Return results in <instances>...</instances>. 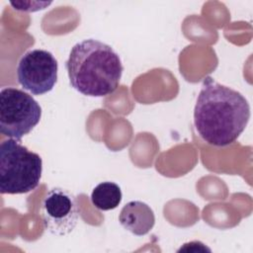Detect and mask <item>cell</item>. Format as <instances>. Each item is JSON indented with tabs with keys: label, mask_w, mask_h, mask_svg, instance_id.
<instances>
[{
	"label": "cell",
	"mask_w": 253,
	"mask_h": 253,
	"mask_svg": "<svg viewBox=\"0 0 253 253\" xmlns=\"http://www.w3.org/2000/svg\"><path fill=\"white\" fill-rule=\"evenodd\" d=\"M250 119V106L238 91L206 77L194 109V125L200 137L213 146L233 143Z\"/></svg>",
	"instance_id": "cell-1"
},
{
	"label": "cell",
	"mask_w": 253,
	"mask_h": 253,
	"mask_svg": "<svg viewBox=\"0 0 253 253\" xmlns=\"http://www.w3.org/2000/svg\"><path fill=\"white\" fill-rule=\"evenodd\" d=\"M119 221L127 231L136 236H142L153 228L155 215L147 204L140 201H131L123 207Z\"/></svg>",
	"instance_id": "cell-7"
},
{
	"label": "cell",
	"mask_w": 253,
	"mask_h": 253,
	"mask_svg": "<svg viewBox=\"0 0 253 253\" xmlns=\"http://www.w3.org/2000/svg\"><path fill=\"white\" fill-rule=\"evenodd\" d=\"M122 198L123 194L120 186L110 181L98 184L91 193V202L100 211L116 209L121 204Z\"/></svg>",
	"instance_id": "cell-8"
},
{
	"label": "cell",
	"mask_w": 253,
	"mask_h": 253,
	"mask_svg": "<svg viewBox=\"0 0 253 253\" xmlns=\"http://www.w3.org/2000/svg\"><path fill=\"white\" fill-rule=\"evenodd\" d=\"M41 118L42 108L32 95L14 87L0 91V132L3 135L21 140Z\"/></svg>",
	"instance_id": "cell-4"
},
{
	"label": "cell",
	"mask_w": 253,
	"mask_h": 253,
	"mask_svg": "<svg viewBox=\"0 0 253 253\" xmlns=\"http://www.w3.org/2000/svg\"><path fill=\"white\" fill-rule=\"evenodd\" d=\"M42 172V157L8 138L0 144V192L1 194H25L35 190Z\"/></svg>",
	"instance_id": "cell-3"
},
{
	"label": "cell",
	"mask_w": 253,
	"mask_h": 253,
	"mask_svg": "<svg viewBox=\"0 0 253 253\" xmlns=\"http://www.w3.org/2000/svg\"><path fill=\"white\" fill-rule=\"evenodd\" d=\"M65 67L71 87L90 97L114 93L124 71L122 60L113 47L94 39L74 44Z\"/></svg>",
	"instance_id": "cell-2"
},
{
	"label": "cell",
	"mask_w": 253,
	"mask_h": 253,
	"mask_svg": "<svg viewBox=\"0 0 253 253\" xmlns=\"http://www.w3.org/2000/svg\"><path fill=\"white\" fill-rule=\"evenodd\" d=\"M80 211L75 196L62 188L50 189L42 203L44 228L56 236L69 234L76 226Z\"/></svg>",
	"instance_id": "cell-6"
},
{
	"label": "cell",
	"mask_w": 253,
	"mask_h": 253,
	"mask_svg": "<svg viewBox=\"0 0 253 253\" xmlns=\"http://www.w3.org/2000/svg\"><path fill=\"white\" fill-rule=\"evenodd\" d=\"M57 60L50 51L31 49L19 60L18 82L33 95H43L53 89L57 81Z\"/></svg>",
	"instance_id": "cell-5"
}]
</instances>
